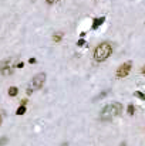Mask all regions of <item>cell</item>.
<instances>
[{
    "label": "cell",
    "mask_w": 145,
    "mask_h": 146,
    "mask_svg": "<svg viewBox=\"0 0 145 146\" xmlns=\"http://www.w3.org/2000/svg\"><path fill=\"white\" fill-rule=\"evenodd\" d=\"M121 112H122V105L118 104V102H114V104H110V105L103 108V111L100 114V118L103 121H110V119L121 115Z\"/></svg>",
    "instance_id": "obj_1"
},
{
    "label": "cell",
    "mask_w": 145,
    "mask_h": 146,
    "mask_svg": "<svg viewBox=\"0 0 145 146\" xmlns=\"http://www.w3.org/2000/svg\"><path fill=\"white\" fill-rule=\"evenodd\" d=\"M111 54H113V45L105 41V43H101L100 45L95 47V50H94V60H95L97 62H103V61H105Z\"/></svg>",
    "instance_id": "obj_2"
},
{
    "label": "cell",
    "mask_w": 145,
    "mask_h": 146,
    "mask_svg": "<svg viewBox=\"0 0 145 146\" xmlns=\"http://www.w3.org/2000/svg\"><path fill=\"white\" fill-rule=\"evenodd\" d=\"M131 68H132V62H131V61L124 62L122 65L118 67V70H117V77H118V78H124V77H127V75L130 74Z\"/></svg>",
    "instance_id": "obj_3"
},
{
    "label": "cell",
    "mask_w": 145,
    "mask_h": 146,
    "mask_svg": "<svg viewBox=\"0 0 145 146\" xmlns=\"http://www.w3.org/2000/svg\"><path fill=\"white\" fill-rule=\"evenodd\" d=\"M44 81H46V74H44V72H40V74L34 75V78H33V81H31L33 89H40V88L44 85Z\"/></svg>",
    "instance_id": "obj_4"
},
{
    "label": "cell",
    "mask_w": 145,
    "mask_h": 146,
    "mask_svg": "<svg viewBox=\"0 0 145 146\" xmlns=\"http://www.w3.org/2000/svg\"><path fill=\"white\" fill-rule=\"evenodd\" d=\"M0 72L1 74H11L13 72V68H11V64H10V61H3L1 64H0Z\"/></svg>",
    "instance_id": "obj_5"
},
{
    "label": "cell",
    "mask_w": 145,
    "mask_h": 146,
    "mask_svg": "<svg viewBox=\"0 0 145 146\" xmlns=\"http://www.w3.org/2000/svg\"><path fill=\"white\" fill-rule=\"evenodd\" d=\"M105 21V17H98V18H94V21H93V30H97L103 23Z\"/></svg>",
    "instance_id": "obj_6"
},
{
    "label": "cell",
    "mask_w": 145,
    "mask_h": 146,
    "mask_svg": "<svg viewBox=\"0 0 145 146\" xmlns=\"http://www.w3.org/2000/svg\"><path fill=\"white\" fill-rule=\"evenodd\" d=\"M61 38H63V33H56L53 36V41H56V43H60Z\"/></svg>",
    "instance_id": "obj_7"
},
{
    "label": "cell",
    "mask_w": 145,
    "mask_h": 146,
    "mask_svg": "<svg viewBox=\"0 0 145 146\" xmlns=\"http://www.w3.org/2000/svg\"><path fill=\"white\" fill-rule=\"evenodd\" d=\"M17 92H19V89H17L16 87H11V88L9 89V95H10V97H16Z\"/></svg>",
    "instance_id": "obj_8"
},
{
    "label": "cell",
    "mask_w": 145,
    "mask_h": 146,
    "mask_svg": "<svg viewBox=\"0 0 145 146\" xmlns=\"http://www.w3.org/2000/svg\"><path fill=\"white\" fill-rule=\"evenodd\" d=\"M16 114H17V115H24V114H26V107H24V105H21V107L16 111Z\"/></svg>",
    "instance_id": "obj_9"
},
{
    "label": "cell",
    "mask_w": 145,
    "mask_h": 146,
    "mask_svg": "<svg viewBox=\"0 0 145 146\" xmlns=\"http://www.w3.org/2000/svg\"><path fill=\"white\" fill-rule=\"evenodd\" d=\"M134 112H135L134 105H130V107H128V114H130V115H134Z\"/></svg>",
    "instance_id": "obj_10"
},
{
    "label": "cell",
    "mask_w": 145,
    "mask_h": 146,
    "mask_svg": "<svg viewBox=\"0 0 145 146\" xmlns=\"http://www.w3.org/2000/svg\"><path fill=\"white\" fill-rule=\"evenodd\" d=\"M135 97H138L140 99H145V95L142 94V92H138V91L135 92Z\"/></svg>",
    "instance_id": "obj_11"
},
{
    "label": "cell",
    "mask_w": 145,
    "mask_h": 146,
    "mask_svg": "<svg viewBox=\"0 0 145 146\" xmlns=\"http://www.w3.org/2000/svg\"><path fill=\"white\" fill-rule=\"evenodd\" d=\"M6 143H7V138H4V136L0 138V146H4Z\"/></svg>",
    "instance_id": "obj_12"
},
{
    "label": "cell",
    "mask_w": 145,
    "mask_h": 146,
    "mask_svg": "<svg viewBox=\"0 0 145 146\" xmlns=\"http://www.w3.org/2000/svg\"><path fill=\"white\" fill-rule=\"evenodd\" d=\"M77 45H78V47H83V45H85V41H84V40L81 38V40H78V43H77Z\"/></svg>",
    "instance_id": "obj_13"
},
{
    "label": "cell",
    "mask_w": 145,
    "mask_h": 146,
    "mask_svg": "<svg viewBox=\"0 0 145 146\" xmlns=\"http://www.w3.org/2000/svg\"><path fill=\"white\" fill-rule=\"evenodd\" d=\"M105 94H107V92H103V94H100V95L95 98V101H97V99H101V98H104V97H105Z\"/></svg>",
    "instance_id": "obj_14"
},
{
    "label": "cell",
    "mask_w": 145,
    "mask_h": 146,
    "mask_svg": "<svg viewBox=\"0 0 145 146\" xmlns=\"http://www.w3.org/2000/svg\"><path fill=\"white\" fill-rule=\"evenodd\" d=\"M46 1H47L48 4H54V3H57L58 0H46Z\"/></svg>",
    "instance_id": "obj_15"
},
{
    "label": "cell",
    "mask_w": 145,
    "mask_h": 146,
    "mask_svg": "<svg viewBox=\"0 0 145 146\" xmlns=\"http://www.w3.org/2000/svg\"><path fill=\"white\" fill-rule=\"evenodd\" d=\"M28 62H30V64H36V58H30Z\"/></svg>",
    "instance_id": "obj_16"
},
{
    "label": "cell",
    "mask_w": 145,
    "mask_h": 146,
    "mask_svg": "<svg viewBox=\"0 0 145 146\" xmlns=\"http://www.w3.org/2000/svg\"><path fill=\"white\" fill-rule=\"evenodd\" d=\"M31 92H33V89H31V88H27V95H31Z\"/></svg>",
    "instance_id": "obj_17"
},
{
    "label": "cell",
    "mask_w": 145,
    "mask_h": 146,
    "mask_svg": "<svg viewBox=\"0 0 145 146\" xmlns=\"http://www.w3.org/2000/svg\"><path fill=\"white\" fill-rule=\"evenodd\" d=\"M142 74H144V75H145V65H144V67H142Z\"/></svg>",
    "instance_id": "obj_18"
},
{
    "label": "cell",
    "mask_w": 145,
    "mask_h": 146,
    "mask_svg": "<svg viewBox=\"0 0 145 146\" xmlns=\"http://www.w3.org/2000/svg\"><path fill=\"white\" fill-rule=\"evenodd\" d=\"M0 124H1V115H0Z\"/></svg>",
    "instance_id": "obj_19"
}]
</instances>
